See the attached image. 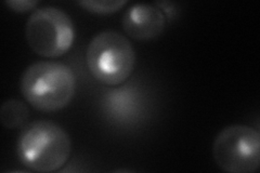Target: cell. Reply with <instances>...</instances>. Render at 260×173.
<instances>
[{
  "label": "cell",
  "instance_id": "6da1fadb",
  "mask_svg": "<svg viewBox=\"0 0 260 173\" xmlns=\"http://www.w3.org/2000/svg\"><path fill=\"white\" fill-rule=\"evenodd\" d=\"M76 75L67 64L40 61L23 72L20 81L24 98L44 113H54L67 107L76 92Z\"/></svg>",
  "mask_w": 260,
  "mask_h": 173
},
{
  "label": "cell",
  "instance_id": "7a4b0ae2",
  "mask_svg": "<svg viewBox=\"0 0 260 173\" xmlns=\"http://www.w3.org/2000/svg\"><path fill=\"white\" fill-rule=\"evenodd\" d=\"M16 154L23 166L31 171L53 172L70 159L72 140L67 131L52 121H34L22 130Z\"/></svg>",
  "mask_w": 260,
  "mask_h": 173
},
{
  "label": "cell",
  "instance_id": "3957f363",
  "mask_svg": "<svg viewBox=\"0 0 260 173\" xmlns=\"http://www.w3.org/2000/svg\"><path fill=\"white\" fill-rule=\"evenodd\" d=\"M86 64L91 75L101 84L115 87L132 76L136 51L129 39L115 30L96 34L86 50Z\"/></svg>",
  "mask_w": 260,
  "mask_h": 173
},
{
  "label": "cell",
  "instance_id": "277c9868",
  "mask_svg": "<svg viewBox=\"0 0 260 173\" xmlns=\"http://www.w3.org/2000/svg\"><path fill=\"white\" fill-rule=\"evenodd\" d=\"M25 38L36 54L54 59L71 50L75 40V27L67 12L55 7H44L30 14Z\"/></svg>",
  "mask_w": 260,
  "mask_h": 173
},
{
  "label": "cell",
  "instance_id": "5b68a950",
  "mask_svg": "<svg viewBox=\"0 0 260 173\" xmlns=\"http://www.w3.org/2000/svg\"><path fill=\"white\" fill-rule=\"evenodd\" d=\"M217 166L228 173H253L260 164L259 131L243 125L225 127L213 143Z\"/></svg>",
  "mask_w": 260,
  "mask_h": 173
},
{
  "label": "cell",
  "instance_id": "8992f818",
  "mask_svg": "<svg viewBox=\"0 0 260 173\" xmlns=\"http://www.w3.org/2000/svg\"><path fill=\"white\" fill-rule=\"evenodd\" d=\"M121 25L130 38L150 41L164 31L166 18L160 8L155 5L136 4L124 13Z\"/></svg>",
  "mask_w": 260,
  "mask_h": 173
},
{
  "label": "cell",
  "instance_id": "52a82bcc",
  "mask_svg": "<svg viewBox=\"0 0 260 173\" xmlns=\"http://www.w3.org/2000/svg\"><path fill=\"white\" fill-rule=\"evenodd\" d=\"M29 117L28 107L19 100L6 101L0 107V120L7 129H18L25 125Z\"/></svg>",
  "mask_w": 260,
  "mask_h": 173
},
{
  "label": "cell",
  "instance_id": "ba28073f",
  "mask_svg": "<svg viewBox=\"0 0 260 173\" xmlns=\"http://www.w3.org/2000/svg\"><path fill=\"white\" fill-rule=\"evenodd\" d=\"M85 10L95 14H111L119 11L128 4L127 0H114V2H96V0H83L77 3Z\"/></svg>",
  "mask_w": 260,
  "mask_h": 173
},
{
  "label": "cell",
  "instance_id": "9c48e42d",
  "mask_svg": "<svg viewBox=\"0 0 260 173\" xmlns=\"http://www.w3.org/2000/svg\"><path fill=\"white\" fill-rule=\"evenodd\" d=\"M5 4L14 12L25 13L36 9L40 3L37 2V0H9V2H6Z\"/></svg>",
  "mask_w": 260,
  "mask_h": 173
}]
</instances>
